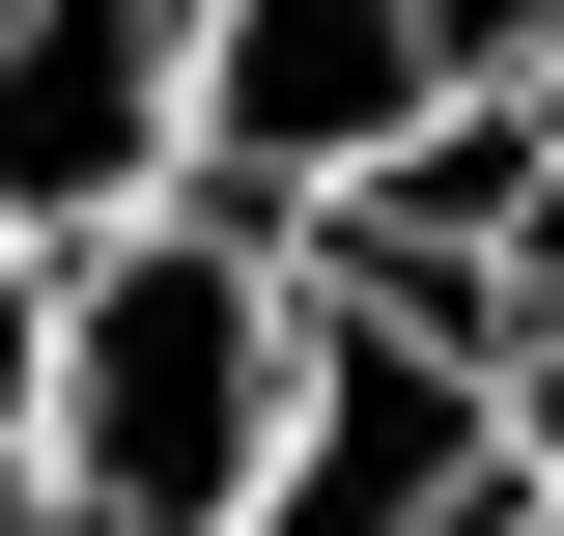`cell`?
<instances>
[{"label":"cell","mask_w":564,"mask_h":536,"mask_svg":"<svg viewBox=\"0 0 564 536\" xmlns=\"http://www.w3.org/2000/svg\"><path fill=\"white\" fill-rule=\"evenodd\" d=\"M170 57H198V0H0V226L29 255L170 199Z\"/></svg>","instance_id":"obj_4"},{"label":"cell","mask_w":564,"mask_h":536,"mask_svg":"<svg viewBox=\"0 0 564 536\" xmlns=\"http://www.w3.org/2000/svg\"><path fill=\"white\" fill-rule=\"evenodd\" d=\"M508 396H480V339H423V311H367V282H311V367H282V424H254V508L226 536H508Z\"/></svg>","instance_id":"obj_3"},{"label":"cell","mask_w":564,"mask_h":536,"mask_svg":"<svg viewBox=\"0 0 564 536\" xmlns=\"http://www.w3.org/2000/svg\"><path fill=\"white\" fill-rule=\"evenodd\" d=\"M508 536H564V480H508Z\"/></svg>","instance_id":"obj_7"},{"label":"cell","mask_w":564,"mask_h":536,"mask_svg":"<svg viewBox=\"0 0 564 536\" xmlns=\"http://www.w3.org/2000/svg\"><path fill=\"white\" fill-rule=\"evenodd\" d=\"M423 29H452V85H480V114H564V0H423Z\"/></svg>","instance_id":"obj_5"},{"label":"cell","mask_w":564,"mask_h":536,"mask_svg":"<svg viewBox=\"0 0 564 536\" xmlns=\"http://www.w3.org/2000/svg\"><path fill=\"white\" fill-rule=\"evenodd\" d=\"M29 311H57V255L0 226V452H29Z\"/></svg>","instance_id":"obj_6"},{"label":"cell","mask_w":564,"mask_h":536,"mask_svg":"<svg viewBox=\"0 0 564 536\" xmlns=\"http://www.w3.org/2000/svg\"><path fill=\"white\" fill-rule=\"evenodd\" d=\"M452 114H480V85H452L423 0H198V57H170V199H226V226L311 255V226L395 199Z\"/></svg>","instance_id":"obj_2"},{"label":"cell","mask_w":564,"mask_h":536,"mask_svg":"<svg viewBox=\"0 0 564 536\" xmlns=\"http://www.w3.org/2000/svg\"><path fill=\"white\" fill-rule=\"evenodd\" d=\"M282 367H311V255H282V226H226V199H113V226H57L0 508H29V536H226V508H254Z\"/></svg>","instance_id":"obj_1"}]
</instances>
